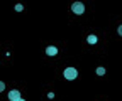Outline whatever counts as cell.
Returning <instances> with one entry per match:
<instances>
[{"label":"cell","mask_w":122,"mask_h":101,"mask_svg":"<svg viewBox=\"0 0 122 101\" xmlns=\"http://www.w3.org/2000/svg\"><path fill=\"white\" fill-rule=\"evenodd\" d=\"M46 54L51 56V57H54V56L58 54V47H54V46H48V47H46Z\"/></svg>","instance_id":"277c9868"},{"label":"cell","mask_w":122,"mask_h":101,"mask_svg":"<svg viewBox=\"0 0 122 101\" xmlns=\"http://www.w3.org/2000/svg\"><path fill=\"white\" fill-rule=\"evenodd\" d=\"M7 96H9V99H10V101H17V99L20 98V91H19V89H12Z\"/></svg>","instance_id":"3957f363"},{"label":"cell","mask_w":122,"mask_h":101,"mask_svg":"<svg viewBox=\"0 0 122 101\" xmlns=\"http://www.w3.org/2000/svg\"><path fill=\"white\" fill-rule=\"evenodd\" d=\"M71 12L75 15H83L85 13V4L83 2H73L71 4Z\"/></svg>","instance_id":"7a4b0ae2"},{"label":"cell","mask_w":122,"mask_h":101,"mask_svg":"<svg viewBox=\"0 0 122 101\" xmlns=\"http://www.w3.org/2000/svg\"><path fill=\"white\" fill-rule=\"evenodd\" d=\"M97 74H98V76H103V74H105V67H103V66H98V67H97Z\"/></svg>","instance_id":"8992f818"},{"label":"cell","mask_w":122,"mask_h":101,"mask_svg":"<svg viewBox=\"0 0 122 101\" xmlns=\"http://www.w3.org/2000/svg\"><path fill=\"white\" fill-rule=\"evenodd\" d=\"M17 101H25V99H22V98H19V99H17Z\"/></svg>","instance_id":"30bf717a"},{"label":"cell","mask_w":122,"mask_h":101,"mask_svg":"<svg viewBox=\"0 0 122 101\" xmlns=\"http://www.w3.org/2000/svg\"><path fill=\"white\" fill-rule=\"evenodd\" d=\"M4 89H5V83H4V81H0V93H2Z\"/></svg>","instance_id":"ba28073f"},{"label":"cell","mask_w":122,"mask_h":101,"mask_svg":"<svg viewBox=\"0 0 122 101\" xmlns=\"http://www.w3.org/2000/svg\"><path fill=\"white\" fill-rule=\"evenodd\" d=\"M97 35H93V34H92V35H88L86 37V42H88V44H92V46H93V44H97Z\"/></svg>","instance_id":"5b68a950"},{"label":"cell","mask_w":122,"mask_h":101,"mask_svg":"<svg viewBox=\"0 0 122 101\" xmlns=\"http://www.w3.org/2000/svg\"><path fill=\"white\" fill-rule=\"evenodd\" d=\"M63 78L68 79V81H75L76 78H78V71H76L75 67H66L63 71Z\"/></svg>","instance_id":"6da1fadb"},{"label":"cell","mask_w":122,"mask_h":101,"mask_svg":"<svg viewBox=\"0 0 122 101\" xmlns=\"http://www.w3.org/2000/svg\"><path fill=\"white\" fill-rule=\"evenodd\" d=\"M117 34H119V35H120V37H122V24H120V25H119V27H117Z\"/></svg>","instance_id":"9c48e42d"},{"label":"cell","mask_w":122,"mask_h":101,"mask_svg":"<svg viewBox=\"0 0 122 101\" xmlns=\"http://www.w3.org/2000/svg\"><path fill=\"white\" fill-rule=\"evenodd\" d=\"M15 10H17V12H22V10H24V5H22V4H17V5H15Z\"/></svg>","instance_id":"52a82bcc"}]
</instances>
